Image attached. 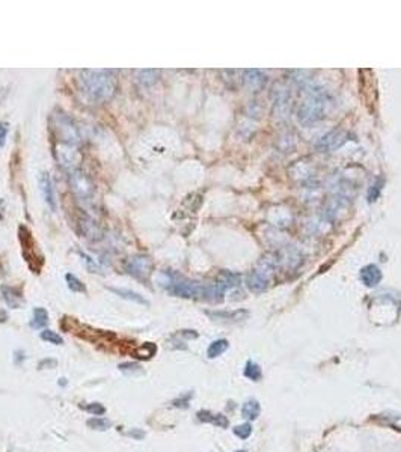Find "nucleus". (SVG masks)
I'll list each match as a JSON object with an SVG mask.
<instances>
[{
    "instance_id": "1",
    "label": "nucleus",
    "mask_w": 401,
    "mask_h": 452,
    "mask_svg": "<svg viewBox=\"0 0 401 452\" xmlns=\"http://www.w3.org/2000/svg\"><path fill=\"white\" fill-rule=\"evenodd\" d=\"M79 87L83 97L94 104H103L116 92V77L110 70H84L79 77Z\"/></svg>"
},
{
    "instance_id": "2",
    "label": "nucleus",
    "mask_w": 401,
    "mask_h": 452,
    "mask_svg": "<svg viewBox=\"0 0 401 452\" xmlns=\"http://www.w3.org/2000/svg\"><path fill=\"white\" fill-rule=\"evenodd\" d=\"M50 130L59 148L76 150L81 142V136L76 122L62 110H56L50 116Z\"/></svg>"
},
{
    "instance_id": "3",
    "label": "nucleus",
    "mask_w": 401,
    "mask_h": 452,
    "mask_svg": "<svg viewBox=\"0 0 401 452\" xmlns=\"http://www.w3.org/2000/svg\"><path fill=\"white\" fill-rule=\"evenodd\" d=\"M68 175H70V184H71V190H73L74 196L79 201L91 202L94 198V193H95L94 183L91 181V178L79 167L68 170Z\"/></svg>"
},
{
    "instance_id": "4",
    "label": "nucleus",
    "mask_w": 401,
    "mask_h": 452,
    "mask_svg": "<svg viewBox=\"0 0 401 452\" xmlns=\"http://www.w3.org/2000/svg\"><path fill=\"white\" fill-rule=\"evenodd\" d=\"M323 116H324V100L317 94H313L306 101H303L297 112V118L303 125H313L320 119H323Z\"/></svg>"
},
{
    "instance_id": "5",
    "label": "nucleus",
    "mask_w": 401,
    "mask_h": 452,
    "mask_svg": "<svg viewBox=\"0 0 401 452\" xmlns=\"http://www.w3.org/2000/svg\"><path fill=\"white\" fill-rule=\"evenodd\" d=\"M124 268H125L127 273L131 275L133 278L147 282L150 279V276L153 275L154 264H153V259L148 255L138 253V255L131 256L125 261Z\"/></svg>"
},
{
    "instance_id": "6",
    "label": "nucleus",
    "mask_w": 401,
    "mask_h": 452,
    "mask_svg": "<svg viewBox=\"0 0 401 452\" xmlns=\"http://www.w3.org/2000/svg\"><path fill=\"white\" fill-rule=\"evenodd\" d=\"M347 138H348V134L344 130L335 128L323 136V138L316 144V148L321 152H330V151L341 148L347 142Z\"/></svg>"
},
{
    "instance_id": "7",
    "label": "nucleus",
    "mask_w": 401,
    "mask_h": 452,
    "mask_svg": "<svg viewBox=\"0 0 401 452\" xmlns=\"http://www.w3.org/2000/svg\"><path fill=\"white\" fill-rule=\"evenodd\" d=\"M39 187L44 196V201L50 207L52 211L56 210V195H55V187H53V181L50 178L49 173H41L39 176Z\"/></svg>"
},
{
    "instance_id": "8",
    "label": "nucleus",
    "mask_w": 401,
    "mask_h": 452,
    "mask_svg": "<svg viewBox=\"0 0 401 452\" xmlns=\"http://www.w3.org/2000/svg\"><path fill=\"white\" fill-rule=\"evenodd\" d=\"M361 281L367 287H370V288L376 287L382 281V271H380V268L377 265H374V264H370V265L364 267L361 270Z\"/></svg>"
},
{
    "instance_id": "9",
    "label": "nucleus",
    "mask_w": 401,
    "mask_h": 452,
    "mask_svg": "<svg viewBox=\"0 0 401 452\" xmlns=\"http://www.w3.org/2000/svg\"><path fill=\"white\" fill-rule=\"evenodd\" d=\"M267 285H269V279L259 270H253L252 273L247 276V287L252 293H262Z\"/></svg>"
},
{
    "instance_id": "10",
    "label": "nucleus",
    "mask_w": 401,
    "mask_h": 452,
    "mask_svg": "<svg viewBox=\"0 0 401 452\" xmlns=\"http://www.w3.org/2000/svg\"><path fill=\"white\" fill-rule=\"evenodd\" d=\"M243 75H244V78H243V81L252 89V90H258V89H261L264 84H265V75H264V73L262 71H259V70H246L244 73H243Z\"/></svg>"
},
{
    "instance_id": "11",
    "label": "nucleus",
    "mask_w": 401,
    "mask_h": 452,
    "mask_svg": "<svg viewBox=\"0 0 401 452\" xmlns=\"http://www.w3.org/2000/svg\"><path fill=\"white\" fill-rule=\"evenodd\" d=\"M198 419L202 421V422H210V424H213L216 427H220V428L228 427V419L220 413H211V412H207V410H201L198 413Z\"/></svg>"
},
{
    "instance_id": "12",
    "label": "nucleus",
    "mask_w": 401,
    "mask_h": 452,
    "mask_svg": "<svg viewBox=\"0 0 401 452\" xmlns=\"http://www.w3.org/2000/svg\"><path fill=\"white\" fill-rule=\"evenodd\" d=\"M2 294H3V299H5V301H6L8 306H11L14 309L20 307V304L23 301V297H21V293L17 288L2 287Z\"/></svg>"
},
{
    "instance_id": "13",
    "label": "nucleus",
    "mask_w": 401,
    "mask_h": 452,
    "mask_svg": "<svg viewBox=\"0 0 401 452\" xmlns=\"http://www.w3.org/2000/svg\"><path fill=\"white\" fill-rule=\"evenodd\" d=\"M49 323V312L44 307H35L33 309V315H32V321H30V327L32 329H42L46 327Z\"/></svg>"
},
{
    "instance_id": "14",
    "label": "nucleus",
    "mask_w": 401,
    "mask_h": 452,
    "mask_svg": "<svg viewBox=\"0 0 401 452\" xmlns=\"http://www.w3.org/2000/svg\"><path fill=\"white\" fill-rule=\"evenodd\" d=\"M112 293H115V294H118L119 297H122V299H125V300H131V301H136V303H139V304H145V306H148V301L141 296V294H138V293H135V291H130V290H124V288H109Z\"/></svg>"
},
{
    "instance_id": "15",
    "label": "nucleus",
    "mask_w": 401,
    "mask_h": 452,
    "mask_svg": "<svg viewBox=\"0 0 401 452\" xmlns=\"http://www.w3.org/2000/svg\"><path fill=\"white\" fill-rule=\"evenodd\" d=\"M241 413H243V418L249 419V421H253L259 416L261 413V407H259V402L258 401H247L243 404V409H241Z\"/></svg>"
},
{
    "instance_id": "16",
    "label": "nucleus",
    "mask_w": 401,
    "mask_h": 452,
    "mask_svg": "<svg viewBox=\"0 0 401 452\" xmlns=\"http://www.w3.org/2000/svg\"><path fill=\"white\" fill-rule=\"evenodd\" d=\"M228 345L230 344H228L227 339H217V341H214V342L210 344V347L207 350V356L210 359H214V357H217L220 354H224L228 350Z\"/></svg>"
},
{
    "instance_id": "17",
    "label": "nucleus",
    "mask_w": 401,
    "mask_h": 452,
    "mask_svg": "<svg viewBox=\"0 0 401 452\" xmlns=\"http://www.w3.org/2000/svg\"><path fill=\"white\" fill-rule=\"evenodd\" d=\"M379 421L401 431V415L400 413H394V412H389V413H383L379 416Z\"/></svg>"
},
{
    "instance_id": "18",
    "label": "nucleus",
    "mask_w": 401,
    "mask_h": 452,
    "mask_svg": "<svg viewBox=\"0 0 401 452\" xmlns=\"http://www.w3.org/2000/svg\"><path fill=\"white\" fill-rule=\"evenodd\" d=\"M139 77L138 80L144 84V86H151L157 81V77H159V71L156 70H142V71H138Z\"/></svg>"
},
{
    "instance_id": "19",
    "label": "nucleus",
    "mask_w": 401,
    "mask_h": 452,
    "mask_svg": "<svg viewBox=\"0 0 401 452\" xmlns=\"http://www.w3.org/2000/svg\"><path fill=\"white\" fill-rule=\"evenodd\" d=\"M244 377H247L252 381L259 380L261 378V368L256 364H253V362L249 360L246 364V368H244Z\"/></svg>"
},
{
    "instance_id": "20",
    "label": "nucleus",
    "mask_w": 401,
    "mask_h": 452,
    "mask_svg": "<svg viewBox=\"0 0 401 452\" xmlns=\"http://www.w3.org/2000/svg\"><path fill=\"white\" fill-rule=\"evenodd\" d=\"M65 279H67V282H68V288H70L71 291H74V293H86V287H84V284H81V281H80V279H77L74 275L68 273V275L65 276Z\"/></svg>"
},
{
    "instance_id": "21",
    "label": "nucleus",
    "mask_w": 401,
    "mask_h": 452,
    "mask_svg": "<svg viewBox=\"0 0 401 452\" xmlns=\"http://www.w3.org/2000/svg\"><path fill=\"white\" fill-rule=\"evenodd\" d=\"M157 351V347L154 345V344H151V342H147V344H144L142 347H139L138 350H136V356L138 357H141V359H150V357H153L154 356V353Z\"/></svg>"
},
{
    "instance_id": "22",
    "label": "nucleus",
    "mask_w": 401,
    "mask_h": 452,
    "mask_svg": "<svg viewBox=\"0 0 401 452\" xmlns=\"http://www.w3.org/2000/svg\"><path fill=\"white\" fill-rule=\"evenodd\" d=\"M41 339L47 341V342H50V344H53V345H61V344H64L62 336H59V335H58L56 332H53V330H42V332H41Z\"/></svg>"
},
{
    "instance_id": "23",
    "label": "nucleus",
    "mask_w": 401,
    "mask_h": 452,
    "mask_svg": "<svg viewBox=\"0 0 401 452\" xmlns=\"http://www.w3.org/2000/svg\"><path fill=\"white\" fill-rule=\"evenodd\" d=\"M87 427H91L94 430H109L112 427V422L107 421V419H103V418H94V419H89L87 421Z\"/></svg>"
},
{
    "instance_id": "24",
    "label": "nucleus",
    "mask_w": 401,
    "mask_h": 452,
    "mask_svg": "<svg viewBox=\"0 0 401 452\" xmlns=\"http://www.w3.org/2000/svg\"><path fill=\"white\" fill-rule=\"evenodd\" d=\"M210 316H213V318H230V320H241V316H244L246 315V312L244 310H237V312H234V313H231V312H217V313H213V312H210L208 313Z\"/></svg>"
},
{
    "instance_id": "25",
    "label": "nucleus",
    "mask_w": 401,
    "mask_h": 452,
    "mask_svg": "<svg viewBox=\"0 0 401 452\" xmlns=\"http://www.w3.org/2000/svg\"><path fill=\"white\" fill-rule=\"evenodd\" d=\"M83 410H86L87 413H91V415H95V416H101V415L106 413V407L101 405V404H98V402H94V404L84 405Z\"/></svg>"
},
{
    "instance_id": "26",
    "label": "nucleus",
    "mask_w": 401,
    "mask_h": 452,
    "mask_svg": "<svg viewBox=\"0 0 401 452\" xmlns=\"http://www.w3.org/2000/svg\"><path fill=\"white\" fill-rule=\"evenodd\" d=\"M234 434L240 439H247L250 434H252V425L250 424H243V425H239L234 428Z\"/></svg>"
},
{
    "instance_id": "27",
    "label": "nucleus",
    "mask_w": 401,
    "mask_h": 452,
    "mask_svg": "<svg viewBox=\"0 0 401 452\" xmlns=\"http://www.w3.org/2000/svg\"><path fill=\"white\" fill-rule=\"evenodd\" d=\"M6 134H8V124L6 122H0V148L5 145Z\"/></svg>"
},
{
    "instance_id": "28",
    "label": "nucleus",
    "mask_w": 401,
    "mask_h": 452,
    "mask_svg": "<svg viewBox=\"0 0 401 452\" xmlns=\"http://www.w3.org/2000/svg\"><path fill=\"white\" fill-rule=\"evenodd\" d=\"M130 436H135L136 439H142V437H144V433H139V431H130Z\"/></svg>"
},
{
    "instance_id": "29",
    "label": "nucleus",
    "mask_w": 401,
    "mask_h": 452,
    "mask_svg": "<svg viewBox=\"0 0 401 452\" xmlns=\"http://www.w3.org/2000/svg\"><path fill=\"white\" fill-rule=\"evenodd\" d=\"M236 452H246V451H236Z\"/></svg>"
}]
</instances>
